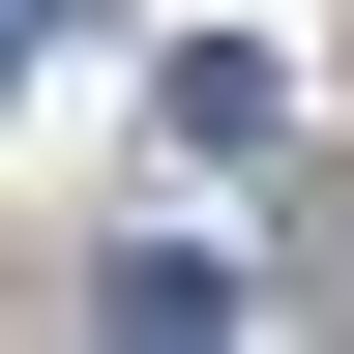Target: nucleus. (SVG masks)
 <instances>
[{
  "mask_svg": "<svg viewBox=\"0 0 354 354\" xmlns=\"http://www.w3.org/2000/svg\"><path fill=\"white\" fill-rule=\"evenodd\" d=\"M30 30H88V0H0V88H30Z\"/></svg>",
  "mask_w": 354,
  "mask_h": 354,
  "instance_id": "2",
  "label": "nucleus"
},
{
  "mask_svg": "<svg viewBox=\"0 0 354 354\" xmlns=\"http://www.w3.org/2000/svg\"><path fill=\"white\" fill-rule=\"evenodd\" d=\"M59 325H118V354H177V325H236V266H207V236H118V266L59 295Z\"/></svg>",
  "mask_w": 354,
  "mask_h": 354,
  "instance_id": "1",
  "label": "nucleus"
}]
</instances>
